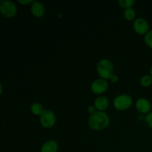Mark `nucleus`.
<instances>
[{
	"mask_svg": "<svg viewBox=\"0 0 152 152\" xmlns=\"http://www.w3.org/2000/svg\"><path fill=\"white\" fill-rule=\"evenodd\" d=\"M1 93H2V86H1V84L0 83V95L1 94Z\"/></svg>",
	"mask_w": 152,
	"mask_h": 152,
	"instance_id": "obj_21",
	"label": "nucleus"
},
{
	"mask_svg": "<svg viewBox=\"0 0 152 152\" xmlns=\"http://www.w3.org/2000/svg\"><path fill=\"white\" fill-rule=\"evenodd\" d=\"M96 71L100 78L108 81L114 74V65L108 59H102L96 65Z\"/></svg>",
	"mask_w": 152,
	"mask_h": 152,
	"instance_id": "obj_2",
	"label": "nucleus"
},
{
	"mask_svg": "<svg viewBox=\"0 0 152 152\" xmlns=\"http://www.w3.org/2000/svg\"><path fill=\"white\" fill-rule=\"evenodd\" d=\"M110 124V117L105 111H98L91 114L88 118V126L94 131H102Z\"/></svg>",
	"mask_w": 152,
	"mask_h": 152,
	"instance_id": "obj_1",
	"label": "nucleus"
},
{
	"mask_svg": "<svg viewBox=\"0 0 152 152\" xmlns=\"http://www.w3.org/2000/svg\"><path fill=\"white\" fill-rule=\"evenodd\" d=\"M19 3L22 4H32L34 2L33 0H19Z\"/></svg>",
	"mask_w": 152,
	"mask_h": 152,
	"instance_id": "obj_20",
	"label": "nucleus"
},
{
	"mask_svg": "<svg viewBox=\"0 0 152 152\" xmlns=\"http://www.w3.org/2000/svg\"><path fill=\"white\" fill-rule=\"evenodd\" d=\"M109 100L105 96H99L95 99L94 102V106L95 107L96 111H105L109 107Z\"/></svg>",
	"mask_w": 152,
	"mask_h": 152,
	"instance_id": "obj_9",
	"label": "nucleus"
},
{
	"mask_svg": "<svg viewBox=\"0 0 152 152\" xmlns=\"http://www.w3.org/2000/svg\"><path fill=\"white\" fill-rule=\"evenodd\" d=\"M140 83L144 88H148L152 85V78L149 74H145L140 80Z\"/></svg>",
	"mask_w": 152,
	"mask_h": 152,
	"instance_id": "obj_14",
	"label": "nucleus"
},
{
	"mask_svg": "<svg viewBox=\"0 0 152 152\" xmlns=\"http://www.w3.org/2000/svg\"><path fill=\"white\" fill-rule=\"evenodd\" d=\"M119 4L122 8H124L125 10L128 8H132V6L134 4V0H119Z\"/></svg>",
	"mask_w": 152,
	"mask_h": 152,
	"instance_id": "obj_15",
	"label": "nucleus"
},
{
	"mask_svg": "<svg viewBox=\"0 0 152 152\" xmlns=\"http://www.w3.org/2000/svg\"><path fill=\"white\" fill-rule=\"evenodd\" d=\"M136 11L134 8H128L124 10L123 16L124 18L128 21H134L136 18Z\"/></svg>",
	"mask_w": 152,
	"mask_h": 152,
	"instance_id": "obj_13",
	"label": "nucleus"
},
{
	"mask_svg": "<svg viewBox=\"0 0 152 152\" xmlns=\"http://www.w3.org/2000/svg\"><path fill=\"white\" fill-rule=\"evenodd\" d=\"M56 117L54 112L50 109H45L39 116V123L45 129H51L55 126Z\"/></svg>",
	"mask_w": 152,
	"mask_h": 152,
	"instance_id": "obj_4",
	"label": "nucleus"
},
{
	"mask_svg": "<svg viewBox=\"0 0 152 152\" xmlns=\"http://www.w3.org/2000/svg\"><path fill=\"white\" fill-rule=\"evenodd\" d=\"M133 105V99L127 94H122L115 96L113 101L114 108L117 111H123L129 109Z\"/></svg>",
	"mask_w": 152,
	"mask_h": 152,
	"instance_id": "obj_3",
	"label": "nucleus"
},
{
	"mask_svg": "<svg viewBox=\"0 0 152 152\" xmlns=\"http://www.w3.org/2000/svg\"><path fill=\"white\" fill-rule=\"evenodd\" d=\"M31 10L32 14L35 17L41 18L44 16L45 13V7L44 4L39 1H34L31 7Z\"/></svg>",
	"mask_w": 152,
	"mask_h": 152,
	"instance_id": "obj_10",
	"label": "nucleus"
},
{
	"mask_svg": "<svg viewBox=\"0 0 152 152\" xmlns=\"http://www.w3.org/2000/svg\"><path fill=\"white\" fill-rule=\"evenodd\" d=\"M0 13L7 18H13L17 13V7L13 1L4 0L0 2Z\"/></svg>",
	"mask_w": 152,
	"mask_h": 152,
	"instance_id": "obj_5",
	"label": "nucleus"
},
{
	"mask_svg": "<svg viewBox=\"0 0 152 152\" xmlns=\"http://www.w3.org/2000/svg\"><path fill=\"white\" fill-rule=\"evenodd\" d=\"M108 88V81L104 79L99 78L95 80L91 85V90L95 94L100 96L101 94L107 91Z\"/></svg>",
	"mask_w": 152,
	"mask_h": 152,
	"instance_id": "obj_7",
	"label": "nucleus"
},
{
	"mask_svg": "<svg viewBox=\"0 0 152 152\" xmlns=\"http://www.w3.org/2000/svg\"><path fill=\"white\" fill-rule=\"evenodd\" d=\"M133 29L139 35L145 36L150 31L149 24L148 21L144 18H137L134 21Z\"/></svg>",
	"mask_w": 152,
	"mask_h": 152,
	"instance_id": "obj_6",
	"label": "nucleus"
},
{
	"mask_svg": "<svg viewBox=\"0 0 152 152\" xmlns=\"http://www.w3.org/2000/svg\"><path fill=\"white\" fill-rule=\"evenodd\" d=\"M145 122L147 126L152 129V111L147 114L145 117Z\"/></svg>",
	"mask_w": 152,
	"mask_h": 152,
	"instance_id": "obj_17",
	"label": "nucleus"
},
{
	"mask_svg": "<svg viewBox=\"0 0 152 152\" xmlns=\"http://www.w3.org/2000/svg\"><path fill=\"white\" fill-rule=\"evenodd\" d=\"M59 149L58 142L54 140H48L42 145L40 151L41 152H57Z\"/></svg>",
	"mask_w": 152,
	"mask_h": 152,
	"instance_id": "obj_11",
	"label": "nucleus"
},
{
	"mask_svg": "<svg viewBox=\"0 0 152 152\" xmlns=\"http://www.w3.org/2000/svg\"><path fill=\"white\" fill-rule=\"evenodd\" d=\"M149 75L151 76V78H152V67L151 68V69H150V71H149Z\"/></svg>",
	"mask_w": 152,
	"mask_h": 152,
	"instance_id": "obj_22",
	"label": "nucleus"
},
{
	"mask_svg": "<svg viewBox=\"0 0 152 152\" xmlns=\"http://www.w3.org/2000/svg\"><path fill=\"white\" fill-rule=\"evenodd\" d=\"M109 80L111 82V83H117V82H118V80H119L118 76H117V74H113L111 76V77H110Z\"/></svg>",
	"mask_w": 152,
	"mask_h": 152,
	"instance_id": "obj_18",
	"label": "nucleus"
},
{
	"mask_svg": "<svg viewBox=\"0 0 152 152\" xmlns=\"http://www.w3.org/2000/svg\"><path fill=\"white\" fill-rule=\"evenodd\" d=\"M144 42L149 48L152 49V30H150L145 36H144Z\"/></svg>",
	"mask_w": 152,
	"mask_h": 152,
	"instance_id": "obj_16",
	"label": "nucleus"
},
{
	"mask_svg": "<svg viewBox=\"0 0 152 152\" xmlns=\"http://www.w3.org/2000/svg\"><path fill=\"white\" fill-rule=\"evenodd\" d=\"M135 107H136V109L137 110L138 112L141 113V114H143L146 115L147 114L151 112V104L150 102V101L148 99H146V98H139L136 101Z\"/></svg>",
	"mask_w": 152,
	"mask_h": 152,
	"instance_id": "obj_8",
	"label": "nucleus"
},
{
	"mask_svg": "<svg viewBox=\"0 0 152 152\" xmlns=\"http://www.w3.org/2000/svg\"><path fill=\"white\" fill-rule=\"evenodd\" d=\"M88 113L90 114H93L94 113H95L96 111V108H95V107L93 105H89L88 108Z\"/></svg>",
	"mask_w": 152,
	"mask_h": 152,
	"instance_id": "obj_19",
	"label": "nucleus"
},
{
	"mask_svg": "<svg viewBox=\"0 0 152 152\" xmlns=\"http://www.w3.org/2000/svg\"><path fill=\"white\" fill-rule=\"evenodd\" d=\"M44 107L39 102H34L31 106V111L34 115L40 116L44 111Z\"/></svg>",
	"mask_w": 152,
	"mask_h": 152,
	"instance_id": "obj_12",
	"label": "nucleus"
}]
</instances>
